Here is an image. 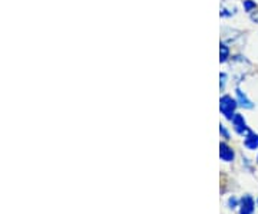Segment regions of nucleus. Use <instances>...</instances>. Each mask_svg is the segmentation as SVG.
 I'll use <instances>...</instances> for the list:
<instances>
[{
    "instance_id": "nucleus-1",
    "label": "nucleus",
    "mask_w": 258,
    "mask_h": 214,
    "mask_svg": "<svg viewBox=\"0 0 258 214\" xmlns=\"http://www.w3.org/2000/svg\"><path fill=\"white\" fill-rule=\"evenodd\" d=\"M235 101L228 96V95H225V96H222L221 98V111L222 114L225 115V117H228L230 118L231 115L234 114V110H235Z\"/></svg>"
},
{
    "instance_id": "nucleus-2",
    "label": "nucleus",
    "mask_w": 258,
    "mask_h": 214,
    "mask_svg": "<svg viewBox=\"0 0 258 214\" xmlns=\"http://www.w3.org/2000/svg\"><path fill=\"white\" fill-rule=\"evenodd\" d=\"M232 124H234V128H235V131H237L238 134H244V131H247V124H245L244 118L241 117L240 114L234 115Z\"/></svg>"
},
{
    "instance_id": "nucleus-3",
    "label": "nucleus",
    "mask_w": 258,
    "mask_h": 214,
    "mask_svg": "<svg viewBox=\"0 0 258 214\" xmlns=\"http://www.w3.org/2000/svg\"><path fill=\"white\" fill-rule=\"evenodd\" d=\"M245 147L249 149H257L258 148V135L254 132H249L248 135L245 137Z\"/></svg>"
},
{
    "instance_id": "nucleus-4",
    "label": "nucleus",
    "mask_w": 258,
    "mask_h": 214,
    "mask_svg": "<svg viewBox=\"0 0 258 214\" xmlns=\"http://www.w3.org/2000/svg\"><path fill=\"white\" fill-rule=\"evenodd\" d=\"M252 211H254V201H252V198L245 197V200H244L242 214H252Z\"/></svg>"
},
{
    "instance_id": "nucleus-5",
    "label": "nucleus",
    "mask_w": 258,
    "mask_h": 214,
    "mask_svg": "<svg viewBox=\"0 0 258 214\" xmlns=\"http://www.w3.org/2000/svg\"><path fill=\"white\" fill-rule=\"evenodd\" d=\"M237 95H238V101H240V103L242 106H245V108H252V102L247 98L245 93H242L240 89H238V91H237Z\"/></svg>"
},
{
    "instance_id": "nucleus-6",
    "label": "nucleus",
    "mask_w": 258,
    "mask_h": 214,
    "mask_svg": "<svg viewBox=\"0 0 258 214\" xmlns=\"http://www.w3.org/2000/svg\"><path fill=\"white\" fill-rule=\"evenodd\" d=\"M221 157L224 159H231L234 158V152H232V149L228 148L227 145H221Z\"/></svg>"
},
{
    "instance_id": "nucleus-7",
    "label": "nucleus",
    "mask_w": 258,
    "mask_h": 214,
    "mask_svg": "<svg viewBox=\"0 0 258 214\" xmlns=\"http://www.w3.org/2000/svg\"><path fill=\"white\" fill-rule=\"evenodd\" d=\"M220 55H221V62H225L227 61V58L230 55V49L228 46H225V45H221V50H220Z\"/></svg>"
},
{
    "instance_id": "nucleus-8",
    "label": "nucleus",
    "mask_w": 258,
    "mask_h": 214,
    "mask_svg": "<svg viewBox=\"0 0 258 214\" xmlns=\"http://www.w3.org/2000/svg\"><path fill=\"white\" fill-rule=\"evenodd\" d=\"M244 8L247 12H252V9H255V3L254 2H251V0H244Z\"/></svg>"
},
{
    "instance_id": "nucleus-9",
    "label": "nucleus",
    "mask_w": 258,
    "mask_h": 214,
    "mask_svg": "<svg viewBox=\"0 0 258 214\" xmlns=\"http://www.w3.org/2000/svg\"><path fill=\"white\" fill-rule=\"evenodd\" d=\"M251 18H252V20H255V22H258V12H257V13H254V15H252Z\"/></svg>"
}]
</instances>
